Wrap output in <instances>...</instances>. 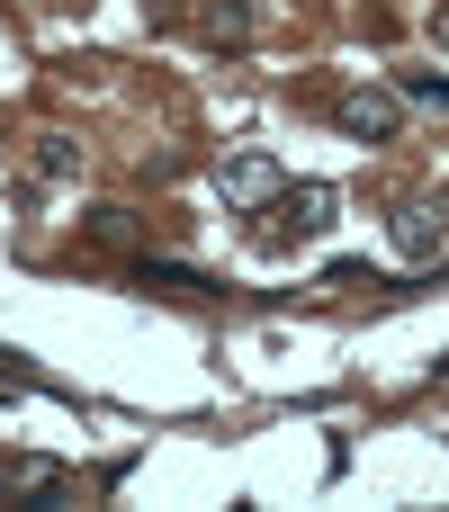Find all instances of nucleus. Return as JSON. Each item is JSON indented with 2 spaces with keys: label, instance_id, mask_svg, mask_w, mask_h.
<instances>
[{
  "label": "nucleus",
  "instance_id": "obj_7",
  "mask_svg": "<svg viewBox=\"0 0 449 512\" xmlns=\"http://www.w3.org/2000/svg\"><path fill=\"white\" fill-rule=\"evenodd\" d=\"M36 180H54V189L81 180V144L72 135H36Z\"/></svg>",
  "mask_w": 449,
  "mask_h": 512
},
{
  "label": "nucleus",
  "instance_id": "obj_2",
  "mask_svg": "<svg viewBox=\"0 0 449 512\" xmlns=\"http://www.w3.org/2000/svg\"><path fill=\"white\" fill-rule=\"evenodd\" d=\"M342 135L396 144V135H405V99H396V90H351V99H342Z\"/></svg>",
  "mask_w": 449,
  "mask_h": 512
},
{
  "label": "nucleus",
  "instance_id": "obj_10",
  "mask_svg": "<svg viewBox=\"0 0 449 512\" xmlns=\"http://www.w3.org/2000/svg\"><path fill=\"white\" fill-rule=\"evenodd\" d=\"M432 36H441V45H449V0H441V9H432Z\"/></svg>",
  "mask_w": 449,
  "mask_h": 512
},
{
  "label": "nucleus",
  "instance_id": "obj_3",
  "mask_svg": "<svg viewBox=\"0 0 449 512\" xmlns=\"http://www.w3.org/2000/svg\"><path fill=\"white\" fill-rule=\"evenodd\" d=\"M279 189H288V171H279L270 153H234V162H225V207H270Z\"/></svg>",
  "mask_w": 449,
  "mask_h": 512
},
{
  "label": "nucleus",
  "instance_id": "obj_1",
  "mask_svg": "<svg viewBox=\"0 0 449 512\" xmlns=\"http://www.w3.org/2000/svg\"><path fill=\"white\" fill-rule=\"evenodd\" d=\"M333 207H342V198H333L324 180H288V189L270 198V243H297V234H324V225H333Z\"/></svg>",
  "mask_w": 449,
  "mask_h": 512
},
{
  "label": "nucleus",
  "instance_id": "obj_4",
  "mask_svg": "<svg viewBox=\"0 0 449 512\" xmlns=\"http://www.w3.org/2000/svg\"><path fill=\"white\" fill-rule=\"evenodd\" d=\"M126 288H162V297H216V279H207V270H189V261H153V252H135V261H126Z\"/></svg>",
  "mask_w": 449,
  "mask_h": 512
},
{
  "label": "nucleus",
  "instance_id": "obj_8",
  "mask_svg": "<svg viewBox=\"0 0 449 512\" xmlns=\"http://www.w3.org/2000/svg\"><path fill=\"white\" fill-rule=\"evenodd\" d=\"M198 27H207V45H252V9H243V0H216Z\"/></svg>",
  "mask_w": 449,
  "mask_h": 512
},
{
  "label": "nucleus",
  "instance_id": "obj_5",
  "mask_svg": "<svg viewBox=\"0 0 449 512\" xmlns=\"http://www.w3.org/2000/svg\"><path fill=\"white\" fill-rule=\"evenodd\" d=\"M387 234H396V252H405V261H432V252L449 243V207H423V198H414V207H396V225H387Z\"/></svg>",
  "mask_w": 449,
  "mask_h": 512
},
{
  "label": "nucleus",
  "instance_id": "obj_6",
  "mask_svg": "<svg viewBox=\"0 0 449 512\" xmlns=\"http://www.w3.org/2000/svg\"><path fill=\"white\" fill-rule=\"evenodd\" d=\"M81 234H90V243H108V252H144V216H135V207H90V216H81Z\"/></svg>",
  "mask_w": 449,
  "mask_h": 512
},
{
  "label": "nucleus",
  "instance_id": "obj_9",
  "mask_svg": "<svg viewBox=\"0 0 449 512\" xmlns=\"http://www.w3.org/2000/svg\"><path fill=\"white\" fill-rule=\"evenodd\" d=\"M405 99H414V108H449V72H414Z\"/></svg>",
  "mask_w": 449,
  "mask_h": 512
}]
</instances>
